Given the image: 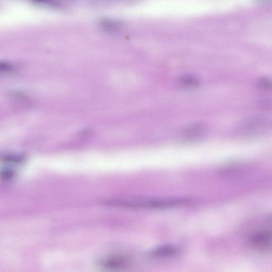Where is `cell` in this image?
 Segmentation results:
<instances>
[{"label": "cell", "mask_w": 272, "mask_h": 272, "mask_svg": "<svg viewBox=\"0 0 272 272\" xmlns=\"http://www.w3.org/2000/svg\"><path fill=\"white\" fill-rule=\"evenodd\" d=\"M16 70L14 64L4 61H0V74H8L14 73Z\"/></svg>", "instance_id": "obj_8"}, {"label": "cell", "mask_w": 272, "mask_h": 272, "mask_svg": "<svg viewBox=\"0 0 272 272\" xmlns=\"http://www.w3.org/2000/svg\"><path fill=\"white\" fill-rule=\"evenodd\" d=\"M209 133V127L205 122L194 123L184 129L181 138L187 142H195L203 140Z\"/></svg>", "instance_id": "obj_3"}, {"label": "cell", "mask_w": 272, "mask_h": 272, "mask_svg": "<svg viewBox=\"0 0 272 272\" xmlns=\"http://www.w3.org/2000/svg\"><path fill=\"white\" fill-rule=\"evenodd\" d=\"M191 200L188 198L151 199L133 200H112L113 206L137 209H165L189 204Z\"/></svg>", "instance_id": "obj_1"}, {"label": "cell", "mask_w": 272, "mask_h": 272, "mask_svg": "<svg viewBox=\"0 0 272 272\" xmlns=\"http://www.w3.org/2000/svg\"><path fill=\"white\" fill-rule=\"evenodd\" d=\"M35 1H38V2H42L44 1V0H35Z\"/></svg>", "instance_id": "obj_10"}, {"label": "cell", "mask_w": 272, "mask_h": 272, "mask_svg": "<svg viewBox=\"0 0 272 272\" xmlns=\"http://www.w3.org/2000/svg\"><path fill=\"white\" fill-rule=\"evenodd\" d=\"M178 83L181 87L187 88H195L198 86L199 82L196 77L186 75L180 78Z\"/></svg>", "instance_id": "obj_7"}, {"label": "cell", "mask_w": 272, "mask_h": 272, "mask_svg": "<svg viewBox=\"0 0 272 272\" xmlns=\"http://www.w3.org/2000/svg\"><path fill=\"white\" fill-rule=\"evenodd\" d=\"M131 263L128 256L122 255L109 256L102 259L99 262L103 268L109 270H118L127 268Z\"/></svg>", "instance_id": "obj_5"}, {"label": "cell", "mask_w": 272, "mask_h": 272, "mask_svg": "<svg viewBox=\"0 0 272 272\" xmlns=\"http://www.w3.org/2000/svg\"><path fill=\"white\" fill-rule=\"evenodd\" d=\"M271 123L268 119L260 116H252L242 121L236 128L235 135L239 138H254L268 132Z\"/></svg>", "instance_id": "obj_2"}, {"label": "cell", "mask_w": 272, "mask_h": 272, "mask_svg": "<svg viewBox=\"0 0 272 272\" xmlns=\"http://www.w3.org/2000/svg\"><path fill=\"white\" fill-rule=\"evenodd\" d=\"M257 87L262 90H268L271 89L272 81L268 77H263L259 79L257 82Z\"/></svg>", "instance_id": "obj_9"}, {"label": "cell", "mask_w": 272, "mask_h": 272, "mask_svg": "<svg viewBox=\"0 0 272 272\" xmlns=\"http://www.w3.org/2000/svg\"><path fill=\"white\" fill-rule=\"evenodd\" d=\"M179 249L172 245H163L153 251L152 255L155 257H173L179 254Z\"/></svg>", "instance_id": "obj_6"}, {"label": "cell", "mask_w": 272, "mask_h": 272, "mask_svg": "<svg viewBox=\"0 0 272 272\" xmlns=\"http://www.w3.org/2000/svg\"><path fill=\"white\" fill-rule=\"evenodd\" d=\"M248 244L250 247L258 251L269 250L271 247V232L264 230L254 233L250 236Z\"/></svg>", "instance_id": "obj_4"}]
</instances>
